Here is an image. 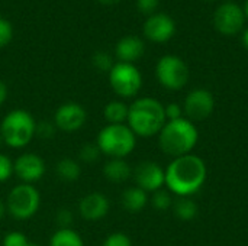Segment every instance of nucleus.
Returning <instances> with one entry per match:
<instances>
[{
    "label": "nucleus",
    "instance_id": "nucleus-1",
    "mask_svg": "<svg viewBox=\"0 0 248 246\" xmlns=\"http://www.w3.org/2000/svg\"><path fill=\"white\" fill-rule=\"evenodd\" d=\"M164 173L166 187L177 197H192L202 190L208 178L205 161L195 154L173 158Z\"/></svg>",
    "mask_w": 248,
    "mask_h": 246
},
{
    "label": "nucleus",
    "instance_id": "nucleus-2",
    "mask_svg": "<svg viewBox=\"0 0 248 246\" xmlns=\"http://www.w3.org/2000/svg\"><path fill=\"white\" fill-rule=\"evenodd\" d=\"M164 104L154 97H140L129 104L126 125L138 138H153L166 125Z\"/></svg>",
    "mask_w": 248,
    "mask_h": 246
},
{
    "label": "nucleus",
    "instance_id": "nucleus-3",
    "mask_svg": "<svg viewBox=\"0 0 248 246\" xmlns=\"http://www.w3.org/2000/svg\"><path fill=\"white\" fill-rule=\"evenodd\" d=\"M157 136L160 149L173 158L192 154L199 141L196 125L186 117L167 120Z\"/></svg>",
    "mask_w": 248,
    "mask_h": 246
},
{
    "label": "nucleus",
    "instance_id": "nucleus-4",
    "mask_svg": "<svg viewBox=\"0 0 248 246\" xmlns=\"http://www.w3.org/2000/svg\"><path fill=\"white\" fill-rule=\"evenodd\" d=\"M0 135L3 144L13 149H22L36 136V120L28 110H10L1 119Z\"/></svg>",
    "mask_w": 248,
    "mask_h": 246
},
{
    "label": "nucleus",
    "instance_id": "nucleus-5",
    "mask_svg": "<svg viewBox=\"0 0 248 246\" xmlns=\"http://www.w3.org/2000/svg\"><path fill=\"white\" fill-rule=\"evenodd\" d=\"M96 145L109 158H126L137 146V136L126 123L106 125L99 130Z\"/></svg>",
    "mask_w": 248,
    "mask_h": 246
},
{
    "label": "nucleus",
    "instance_id": "nucleus-6",
    "mask_svg": "<svg viewBox=\"0 0 248 246\" xmlns=\"http://www.w3.org/2000/svg\"><path fill=\"white\" fill-rule=\"evenodd\" d=\"M41 206V194L33 184L20 183L13 187L6 199L7 215L16 220H28L36 215Z\"/></svg>",
    "mask_w": 248,
    "mask_h": 246
},
{
    "label": "nucleus",
    "instance_id": "nucleus-7",
    "mask_svg": "<svg viewBox=\"0 0 248 246\" xmlns=\"http://www.w3.org/2000/svg\"><path fill=\"white\" fill-rule=\"evenodd\" d=\"M109 84L121 99H132L142 87V75L134 64L119 61L109 71Z\"/></svg>",
    "mask_w": 248,
    "mask_h": 246
},
{
    "label": "nucleus",
    "instance_id": "nucleus-8",
    "mask_svg": "<svg viewBox=\"0 0 248 246\" xmlns=\"http://www.w3.org/2000/svg\"><path fill=\"white\" fill-rule=\"evenodd\" d=\"M155 77L158 83L167 90L183 88L190 77L187 64L176 55H164L155 65Z\"/></svg>",
    "mask_w": 248,
    "mask_h": 246
},
{
    "label": "nucleus",
    "instance_id": "nucleus-9",
    "mask_svg": "<svg viewBox=\"0 0 248 246\" xmlns=\"http://www.w3.org/2000/svg\"><path fill=\"white\" fill-rule=\"evenodd\" d=\"M215 110V97L206 88L192 90L183 103V115L186 119L195 122L206 120Z\"/></svg>",
    "mask_w": 248,
    "mask_h": 246
},
{
    "label": "nucleus",
    "instance_id": "nucleus-10",
    "mask_svg": "<svg viewBox=\"0 0 248 246\" xmlns=\"http://www.w3.org/2000/svg\"><path fill=\"white\" fill-rule=\"evenodd\" d=\"M135 186L145 193H155L166 186V173L154 161H142L132 170Z\"/></svg>",
    "mask_w": 248,
    "mask_h": 246
},
{
    "label": "nucleus",
    "instance_id": "nucleus-11",
    "mask_svg": "<svg viewBox=\"0 0 248 246\" xmlns=\"http://www.w3.org/2000/svg\"><path fill=\"white\" fill-rule=\"evenodd\" d=\"M87 120L86 109L76 101L62 103L54 113V125L58 130L65 133H74L80 130Z\"/></svg>",
    "mask_w": 248,
    "mask_h": 246
},
{
    "label": "nucleus",
    "instance_id": "nucleus-12",
    "mask_svg": "<svg viewBox=\"0 0 248 246\" xmlns=\"http://www.w3.org/2000/svg\"><path fill=\"white\" fill-rule=\"evenodd\" d=\"M246 22V14L241 6L232 1L221 4L214 13V25L217 30L222 35H235L238 33Z\"/></svg>",
    "mask_w": 248,
    "mask_h": 246
},
{
    "label": "nucleus",
    "instance_id": "nucleus-13",
    "mask_svg": "<svg viewBox=\"0 0 248 246\" xmlns=\"http://www.w3.org/2000/svg\"><path fill=\"white\" fill-rule=\"evenodd\" d=\"M45 170V161L33 152H23L13 161V174L25 184L39 181L44 177Z\"/></svg>",
    "mask_w": 248,
    "mask_h": 246
},
{
    "label": "nucleus",
    "instance_id": "nucleus-14",
    "mask_svg": "<svg viewBox=\"0 0 248 246\" xmlns=\"http://www.w3.org/2000/svg\"><path fill=\"white\" fill-rule=\"evenodd\" d=\"M176 32V23L171 16L166 13H154L148 16L144 23V35L148 41L163 43L173 38Z\"/></svg>",
    "mask_w": 248,
    "mask_h": 246
},
{
    "label": "nucleus",
    "instance_id": "nucleus-15",
    "mask_svg": "<svg viewBox=\"0 0 248 246\" xmlns=\"http://www.w3.org/2000/svg\"><path fill=\"white\" fill-rule=\"evenodd\" d=\"M110 209L109 199L99 191L86 194L78 203V213L87 222H96L103 219Z\"/></svg>",
    "mask_w": 248,
    "mask_h": 246
},
{
    "label": "nucleus",
    "instance_id": "nucleus-16",
    "mask_svg": "<svg viewBox=\"0 0 248 246\" xmlns=\"http://www.w3.org/2000/svg\"><path fill=\"white\" fill-rule=\"evenodd\" d=\"M115 52H116V57L119 58L121 62L134 64L135 61H138L144 55L145 43L141 38H138L135 35H128V36H124L118 41Z\"/></svg>",
    "mask_w": 248,
    "mask_h": 246
},
{
    "label": "nucleus",
    "instance_id": "nucleus-17",
    "mask_svg": "<svg viewBox=\"0 0 248 246\" xmlns=\"http://www.w3.org/2000/svg\"><path fill=\"white\" fill-rule=\"evenodd\" d=\"M103 175L108 181L121 184L132 177V168L125 158H109L103 167Z\"/></svg>",
    "mask_w": 248,
    "mask_h": 246
},
{
    "label": "nucleus",
    "instance_id": "nucleus-18",
    "mask_svg": "<svg viewBox=\"0 0 248 246\" xmlns=\"http://www.w3.org/2000/svg\"><path fill=\"white\" fill-rule=\"evenodd\" d=\"M122 207L129 213H140L148 203V193L141 190L140 187H129L122 193L121 197Z\"/></svg>",
    "mask_w": 248,
    "mask_h": 246
},
{
    "label": "nucleus",
    "instance_id": "nucleus-19",
    "mask_svg": "<svg viewBox=\"0 0 248 246\" xmlns=\"http://www.w3.org/2000/svg\"><path fill=\"white\" fill-rule=\"evenodd\" d=\"M129 106L122 100H112L103 109V116L108 125H124L128 120Z\"/></svg>",
    "mask_w": 248,
    "mask_h": 246
},
{
    "label": "nucleus",
    "instance_id": "nucleus-20",
    "mask_svg": "<svg viewBox=\"0 0 248 246\" xmlns=\"http://www.w3.org/2000/svg\"><path fill=\"white\" fill-rule=\"evenodd\" d=\"M55 173L57 175L67 183L77 181L81 175V165L77 159L73 158H62L57 162L55 165Z\"/></svg>",
    "mask_w": 248,
    "mask_h": 246
},
{
    "label": "nucleus",
    "instance_id": "nucleus-21",
    "mask_svg": "<svg viewBox=\"0 0 248 246\" xmlns=\"http://www.w3.org/2000/svg\"><path fill=\"white\" fill-rule=\"evenodd\" d=\"M49 246H84V241L71 228L57 229L49 239Z\"/></svg>",
    "mask_w": 248,
    "mask_h": 246
},
{
    "label": "nucleus",
    "instance_id": "nucleus-22",
    "mask_svg": "<svg viewBox=\"0 0 248 246\" xmlns=\"http://www.w3.org/2000/svg\"><path fill=\"white\" fill-rule=\"evenodd\" d=\"M173 210L177 219L183 222H190L198 216V204L190 197H179L173 204Z\"/></svg>",
    "mask_w": 248,
    "mask_h": 246
},
{
    "label": "nucleus",
    "instance_id": "nucleus-23",
    "mask_svg": "<svg viewBox=\"0 0 248 246\" xmlns=\"http://www.w3.org/2000/svg\"><path fill=\"white\" fill-rule=\"evenodd\" d=\"M151 204L155 210L158 212H166L169 210L171 206H173V197H171V193L167 191V190H158L155 193H153V197H151Z\"/></svg>",
    "mask_w": 248,
    "mask_h": 246
},
{
    "label": "nucleus",
    "instance_id": "nucleus-24",
    "mask_svg": "<svg viewBox=\"0 0 248 246\" xmlns=\"http://www.w3.org/2000/svg\"><path fill=\"white\" fill-rule=\"evenodd\" d=\"M102 152L96 144H84L78 151V159L84 164H93L100 158Z\"/></svg>",
    "mask_w": 248,
    "mask_h": 246
},
{
    "label": "nucleus",
    "instance_id": "nucleus-25",
    "mask_svg": "<svg viewBox=\"0 0 248 246\" xmlns=\"http://www.w3.org/2000/svg\"><path fill=\"white\" fill-rule=\"evenodd\" d=\"M92 62H93L94 68L99 70V71H102V72H109L112 70V67L115 65L113 58L108 52H105V51H97L93 55Z\"/></svg>",
    "mask_w": 248,
    "mask_h": 246
},
{
    "label": "nucleus",
    "instance_id": "nucleus-26",
    "mask_svg": "<svg viewBox=\"0 0 248 246\" xmlns=\"http://www.w3.org/2000/svg\"><path fill=\"white\" fill-rule=\"evenodd\" d=\"M102 246H132V241L124 232H113L103 241Z\"/></svg>",
    "mask_w": 248,
    "mask_h": 246
},
{
    "label": "nucleus",
    "instance_id": "nucleus-27",
    "mask_svg": "<svg viewBox=\"0 0 248 246\" xmlns=\"http://www.w3.org/2000/svg\"><path fill=\"white\" fill-rule=\"evenodd\" d=\"M28 242H29V239L19 231L7 232L4 235V238L1 239V245L3 246H26Z\"/></svg>",
    "mask_w": 248,
    "mask_h": 246
},
{
    "label": "nucleus",
    "instance_id": "nucleus-28",
    "mask_svg": "<svg viewBox=\"0 0 248 246\" xmlns=\"http://www.w3.org/2000/svg\"><path fill=\"white\" fill-rule=\"evenodd\" d=\"M57 126L54 125V122H36V136H39L41 139H51L55 132H57Z\"/></svg>",
    "mask_w": 248,
    "mask_h": 246
},
{
    "label": "nucleus",
    "instance_id": "nucleus-29",
    "mask_svg": "<svg viewBox=\"0 0 248 246\" xmlns=\"http://www.w3.org/2000/svg\"><path fill=\"white\" fill-rule=\"evenodd\" d=\"M13 175V161L4 155L0 154V183H6Z\"/></svg>",
    "mask_w": 248,
    "mask_h": 246
},
{
    "label": "nucleus",
    "instance_id": "nucleus-30",
    "mask_svg": "<svg viewBox=\"0 0 248 246\" xmlns=\"http://www.w3.org/2000/svg\"><path fill=\"white\" fill-rule=\"evenodd\" d=\"M13 38V26L12 23L4 19V17H0V48L6 46Z\"/></svg>",
    "mask_w": 248,
    "mask_h": 246
},
{
    "label": "nucleus",
    "instance_id": "nucleus-31",
    "mask_svg": "<svg viewBox=\"0 0 248 246\" xmlns=\"http://www.w3.org/2000/svg\"><path fill=\"white\" fill-rule=\"evenodd\" d=\"M55 222L60 226L58 229H68L73 223V213L68 209H60L55 215Z\"/></svg>",
    "mask_w": 248,
    "mask_h": 246
},
{
    "label": "nucleus",
    "instance_id": "nucleus-32",
    "mask_svg": "<svg viewBox=\"0 0 248 246\" xmlns=\"http://www.w3.org/2000/svg\"><path fill=\"white\" fill-rule=\"evenodd\" d=\"M160 4V0H137V7L144 14H154Z\"/></svg>",
    "mask_w": 248,
    "mask_h": 246
},
{
    "label": "nucleus",
    "instance_id": "nucleus-33",
    "mask_svg": "<svg viewBox=\"0 0 248 246\" xmlns=\"http://www.w3.org/2000/svg\"><path fill=\"white\" fill-rule=\"evenodd\" d=\"M164 110L167 120H176L183 117V107L179 103H169L167 106H164Z\"/></svg>",
    "mask_w": 248,
    "mask_h": 246
},
{
    "label": "nucleus",
    "instance_id": "nucleus-34",
    "mask_svg": "<svg viewBox=\"0 0 248 246\" xmlns=\"http://www.w3.org/2000/svg\"><path fill=\"white\" fill-rule=\"evenodd\" d=\"M7 99V86L0 80V106L6 101Z\"/></svg>",
    "mask_w": 248,
    "mask_h": 246
},
{
    "label": "nucleus",
    "instance_id": "nucleus-35",
    "mask_svg": "<svg viewBox=\"0 0 248 246\" xmlns=\"http://www.w3.org/2000/svg\"><path fill=\"white\" fill-rule=\"evenodd\" d=\"M7 215V209H6V202L0 200V220Z\"/></svg>",
    "mask_w": 248,
    "mask_h": 246
},
{
    "label": "nucleus",
    "instance_id": "nucleus-36",
    "mask_svg": "<svg viewBox=\"0 0 248 246\" xmlns=\"http://www.w3.org/2000/svg\"><path fill=\"white\" fill-rule=\"evenodd\" d=\"M243 43H244V46L248 49V28L244 30V35H243Z\"/></svg>",
    "mask_w": 248,
    "mask_h": 246
},
{
    "label": "nucleus",
    "instance_id": "nucleus-37",
    "mask_svg": "<svg viewBox=\"0 0 248 246\" xmlns=\"http://www.w3.org/2000/svg\"><path fill=\"white\" fill-rule=\"evenodd\" d=\"M99 1L103 4H113V3H118L119 0H99Z\"/></svg>",
    "mask_w": 248,
    "mask_h": 246
},
{
    "label": "nucleus",
    "instance_id": "nucleus-38",
    "mask_svg": "<svg viewBox=\"0 0 248 246\" xmlns=\"http://www.w3.org/2000/svg\"><path fill=\"white\" fill-rule=\"evenodd\" d=\"M243 10H244V14H246V19H248V0L246 1V4H244V7H243Z\"/></svg>",
    "mask_w": 248,
    "mask_h": 246
},
{
    "label": "nucleus",
    "instance_id": "nucleus-39",
    "mask_svg": "<svg viewBox=\"0 0 248 246\" xmlns=\"http://www.w3.org/2000/svg\"><path fill=\"white\" fill-rule=\"evenodd\" d=\"M26 246H41V245H38V244H35V242H31V241H29V242L26 244Z\"/></svg>",
    "mask_w": 248,
    "mask_h": 246
},
{
    "label": "nucleus",
    "instance_id": "nucleus-40",
    "mask_svg": "<svg viewBox=\"0 0 248 246\" xmlns=\"http://www.w3.org/2000/svg\"><path fill=\"white\" fill-rule=\"evenodd\" d=\"M1 144H3V139H1V135H0V146H1Z\"/></svg>",
    "mask_w": 248,
    "mask_h": 246
},
{
    "label": "nucleus",
    "instance_id": "nucleus-41",
    "mask_svg": "<svg viewBox=\"0 0 248 246\" xmlns=\"http://www.w3.org/2000/svg\"><path fill=\"white\" fill-rule=\"evenodd\" d=\"M0 241H1V238H0Z\"/></svg>",
    "mask_w": 248,
    "mask_h": 246
}]
</instances>
